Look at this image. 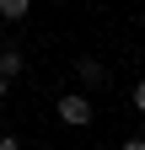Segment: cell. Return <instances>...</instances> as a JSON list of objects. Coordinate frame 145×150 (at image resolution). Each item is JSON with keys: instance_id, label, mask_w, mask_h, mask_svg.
I'll use <instances>...</instances> for the list:
<instances>
[{"instance_id": "cell-1", "label": "cell", "mask_w": 145, "mask_h": 150, "mask_svg": "<svg viewBox=\"0 0 145 150\" xmlns=\"http://www.w3.org/2000/svg\"><path fill=\"white\" fill-rule=\"evenodd\" d=\"M59 118L70 129H86V123H92V97H86V91H65V97H59Z\"/></svg>"}, {"instance_id": "cell-2", "label": "cell", "mask_w": 145, "mask_h": 150, "mask_svg": "<svg viewBox=\"0 0 145 150\" xmlns=\"http://www.w3.org/2000/svg\"><path fill=\"white\" fill-rule=\"evenodd\" d=\"M75 75H81L86 86H107V64L102 59H75Z\"/></svg>"}, {"instance_id": "cell-3", "label": "cell", "mask_w": 145, "mask_h": 150, "mask_svg": "<svg viewBox=\"0 0 145 150\" xmlns=\"http://www.w3.org/2000/svg\"><path fill=\"white\" fill-rule=\"evenodd\" d=\"M22 70H27V59H22V48H0V75H6V81H16Z\"/></svg>"}, {"instance_id": "cell-4", "label": "cell", "mask_w": 145, "mask_h": 150, "mask_svg": "<svg viewBox=\"0 0 145 150\" xmlns=\"http://www.w3.org/2000/svg\"><path fill=\"white\" fill-rule=\"evenodd\" d=\"M27 11H32V0H0V16H6V22H22Z\"/></svg>"}, {"instance_id": "cell-5", "label": "cell", "mask_w": 145, "mask_h": 150, "mask_svg": "<svg viewBox=\"0 0 145 150\" xmlns=\"http://www.w3.org/2000/svg\"><path fill=\"white\" fill-rule=\"evenodd\" d=\"M0 150H22V139H16V134H0Z\"/></svg>"}, {"instance_id": "cell-6", "label": "cell", "mask_w": 145, "mask_h": 150, "mask_svg": "<svg viewBox=\"0 0 145 150\" xmlns=\"http://www.w3.org/2000/svg\"><path fill=\"white\" fill-rule=\"evenodd\" d=\"M134 112H145V81L134 86Z\"/></svg>"}, {"instance_id": "cell-7", "label": "cell", "mask_w": 145, "mask_h": 150, "mask_svg": "<svg viewBox=\"0 0 145 150\" xmlns=\"http://www.w3.org/2000/svg\"><path fill=\"white\" fill-rule=\"evenodd\" d=\"M124 150H145V139H140V134H134V139H124Z\"/></svg>"}, {"instance_id": "cell-8", "label": "cell", "mask_w": 145, "mask_h": 150, "mask_svg": "<svg viewBox=\"0 0 145 150\" xmlns=\"http://www.w3.org/2000/svg\"><path fill=\"white\" fill-rule=\"evenodd\" d=\"M6 86H11V81H6V75H0V97H6Z\"/></svg>"}]
</instances>
